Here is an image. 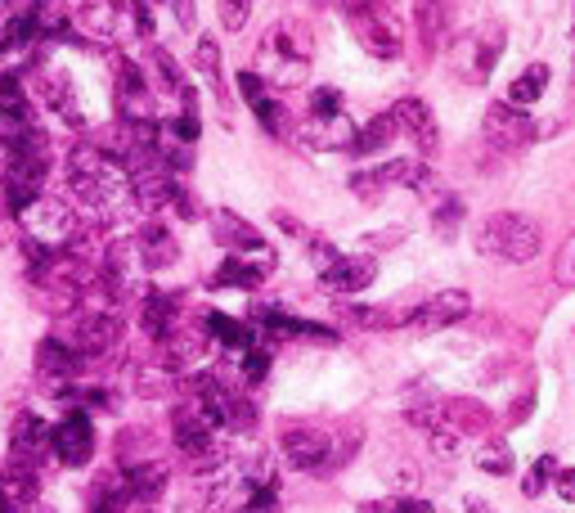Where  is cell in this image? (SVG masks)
I'll list each match as a JSON object with an SVG mask.
<instances>
[{"instance_id":"cell-24","label":"cell","mask_w":575,"mask_h":513,"mask_svg":"<svg viewBox=\"0 0 575 513\" xmlns=\"http://www.w3.org/2000/svg\"><path fill=\"white\" fill-rule=\"evenodd\" d=\"M544 86H548V68H544V63H531L522 77H513V86H508V105H513V109L535 105V99L544 95Z\"/></svg>"},{"instance_id":"cell-14","label":"cell","mask_w":575,"mask_h":513,"mask_svg":"<svg viewBox=\"0 0 575 513\" xmlns=\"http://www.w3.org/2000/svg\"><path fill=\"white\" fill-rule=\"evenodd\" d=\"M391 122H396V131L400 136H409L423 154H436V145H440V136H436V118H432V109L423 105V99H400V105L391 109Z\"/></svg>"},{"instance_id":"cell-39","label":"cell","mask_w":575,"mask_h":513,"mask_svg":"<svg viewBox=\"0 0 575 513\" xmlns=\"http://www.w3.org/2000/svg\"><path fill=\"white\" fill-rule=\"evenodd\" d=\"M432 451H436L440 460H454V451H458V433H449V428H432Z\"/></svg>"},{"instance_id":"cell-15","label":"cell","mask_w":575,"mask_h":513,"mask_svg":"<svg viewBox=\"0 0 575 513\" xmlns=\"http://www.w3.org/2000/svg\"><path fill=\"white\" fill-rule=\"evenodd\" d=\"M374 275H378V266H374V257H337L328 270H319V284L328 288V293H360V288H369L374 284Z\"/></svg>"},{"instance_id":"cell-11","label":"cell","mask_w":575,"mask_h":513,"mask_svg":"<svg viewBox=\"0 0 575 513\" xmlns=\"http://www.w3.org/2000/svg\"><path fill=\"white\" fill-rule=\"evenodd\" d=\"M539 136V127L526 118V109H513V105H490L486 109V140L504 154H517L526 149L531 140Z\"/></svg>"},{"instance_id":"cell-2","label":"cell","mask_w":575,"mask_h":513,"mask_svg":"<svg viewBox=\"0 0 575 513\" xmlns=\"http://www.w3.org/2000/svg\"><path fill=\"white\" fill-rule=\"evenodd\" d=\"M19 226H23L28 244H37V248H46V253H63V244L77 235V213L68 208V203L41 194L32 208L19 217Z\"/></svg>"},{"instance_id":"cell-30","label":"cell","mask_w":575,"mask_h":513,"mask_svg":"<svg viewBox=\"0 0 575 513\" xmlns=\"http://www.w3.org/2000/svg\"><path fill=\"white\" fill-rule=\"evenodd\" d=\"M194 63H198V72H202V77L216 86V95H220V50H216V41H211V37H202V41H198Z\"/></svg>"},{"instance_id":"cell-10","label":"cell","mask_w":575,"mask_h":513,"mask_svg":"<svg viewBox=\"0 0 575 513\" xmlns=\"http://www.w3.org/2000/svg\"><path fill=\"white\" fill-rule=\"evenodd\" d=\"M118 114H122V127H131V131L153 127V90H149L145 72L136 63H122V77H118Z\"/></svg>"},{"instance_id":"cell-17","label":"cell","mask_w":575,"mask_h":513,"mask_svg":"<svg viewBox=\"0 0 575 513\" xmlns=\"http://www.w3.org/2000/svg\"><path fill=\"white\" fill-rule=\"evenodd\" d=\"M440 428L449 433H486L490 428V410L482 401H468V396H454V401H440Z\"/></svg>"},{"instance_id":"cell-8","label":"cell","mask_w":575,"mask_h":513,"mask_svg":"<svg viewBox=\"0 0 575 513\" xmlns=\"http://www.w3.org/2000/svg\"><path fill=\"white\" fill-rule=\"evenodd\" d=\"M328 455H333V437L324 428H288L279 437V460L293 473H319L328 468Z\"/></svg>"},{"instance_id":"cell-31","label":"cell","mask_w":575,"mask_h":513,"mask_svg":"<svg viewBox=\"0 0 575 513\" xmlns=\"http://www.w3.org/2000/svg\"><path fill=\"white\" fill-rule=\"evenodd\" d=\"M162 131H167L162 140H171V145H185V149H189V145L198 140V118H194V109H185V114H176V118H171V122H167Z\"/></svg>"},{"instance_id":"cell-1","label":"cell","mask_w":575,"mask_h":513,"mask_svg":"<svg viewBox=\"0 0 575 513\" xmlns=\"http://www.w3.org/2000/svg\"><path fill=\"white\" fill-rule=\"evenodd\" d=\"M477 248L486 257H504V262H531L539 253V226L522 213H495L482 221L477 230Z\"/></svg>"},{"instance_id":"cell-19","label":"cell","mask_w":575,"mask_h":513,"mask_svg":"<svg viewBox=\"0 0 575 513\" xmlns=\"http://www.w3.org/2000/svg\"><path fill=\"white\" fill-rule=\"evenodd\" d=\"M356 131H360V127H351V122H347V114H341V118H324V122H315V118H310V127H306V136H301V140H306L310 149L337 154V149H351V145H356Z\"/></svg>"},{"instance_id":"cell-4","label":"cell","mask_w":575,"mask_h":513,"mask_svg":"<svg viewBox=\"0 0 575 513\" xmlns=\"http://www.w3.org/2000/svg\"><path fill=\"white\" fill-rule=\"evenodd\" d=\"M122 343V320L112 312H77L68 320V347L86 361V356H103Z\"/></svg>"},{"instance_id":"cell-29","label":"cell","mask_w":575,"mask_h":513,"mask_svg":"<svg viewBox=\"0 0 575 513\" xmlns=\"http://www.w3.org/2000/svg\"><path fill=\"white\" fill-rule=\"evenodd\" d=\"M270 63H266V81H275V86H301L306 81V63H297V59H275V55H266Z\"/></svg>"},{"instance_id":"cell-5","label":"cell","mask_w":575,"mask_h":513,"mask_svg":"<svg viewBox=\"0 0 575 513\" xmlns=\"http://www.w3.org/2000/svg\"><path fill=\"white\" fill-rule=\"evenodd\" d=\"M41 185H46V158H19V154L6 158V171H0V189H6V203H10L14 217H23L32 203L41 198Z\"/></svg>"},{"instance_id":"cell-43","label":"cell","mask_w":575,"mask_h":513,"mask_svg":"<svg viewBox=\"0 0 575 513\" xmlns=\"http://www.w3.org/2000/svg\"><path fill=\"white\" fill-rule=\"evenodd\" d=\"M468 513H490V509L486 504H468Z\"/></svg>"},{"instance_id":"cell-20","label":"cell","mask_w":575,"mask_h":513,"mask_svg":"<svg viewBox=\"0 0 575 513\" xmlns=\"http://www.w3.org/2000/svg\"><path fill=\"white\" fill-rule=\"evenodd\" d=\"M140 325H145V334H149V338L167 343V338H171V329L180 325L176 302H171V297H162V293H145V306H140Z\"/></svg>"},{"instance_id":"cell-23","label":"cell","mask_w":575,"mask_h":513,"mask_svg":"<svg viewBox=\"0 0 575 513\" xmlns=\"http://www.w3.org/2000/svg\"><path fill=\"white\" fill-rule=\"evenodd\" d=\"M400 131H396V122H391V114H378L365 131H356V145H351V154H360V158H374V154H383L391 140H396Z\"/></svg>"},{"instance_id":"cell-35","label":"cell","mask_w":575,"mask_h":513,"mask_svg":"<svg viewBox=\"0 0 575 513\" xmlns=\"http://www.w3.org/2000/svg\"><path fill=\"white\" fill-rule=\"evenodd\" d=\"M252 114H257V122H261L270 136H279V131H284V122H288V114H284V105H279L275 95H270V99H261V105H257Z\"/></svg>"},{"instance_id":"cell-44","label":"cell","mask_w":575,"mask_h":513,"mask_svg":"<svg viewBox=\"0 0 575 513\" xmlns=\"http://www.w3.org/2000/svg\"><path fill=\"white\" fill-rule=\"evenodd\" d=\"M571 275H575V253H571Z\"/></svg>"},{"instance_id":"cell-40","label":"cell","mask_w":575,"mask_h":513,"mask_svg":"<svg viewBox=\"0 0 575 513\" xmlns=\"http://www.w3.org/2000/svg\"><path fill=\"white\" fill-rule=\"evenodd\" d=\"M553 482H557V495H562V500H575V468H557Z\"/></svg>"},{"instance_id":"cell-12","label":"cell","mask_w":575,"mask_h":513,"mask_svg":"<svg viewBox=\"0 0 575 513\" xmlns=\"http://www.w3.org/2000/svg\"><path fill=\"white\" fill-rule=\"evenodd\" d=\"M347 14L356 19V37H360V46H365L374 59H396V55H400V28H396L383 10H374V6H351Z\"/></svg>"},{"instance_id":"cell-41","label":"cell","mask_w":575,"mask_h":513,"mask_svg":"<svg viewBox=\"0 0 575 513\" xmlns=\"http://www.w3.org/2000/svg\"><path fill=\"white\" fill-rule=\"evenodd\" d=\"M391 513H436L427 500H391Z\"/></svg>"},{"instance_id":"cell-36","label":"cell","mask_w":575,"mask_h":513,"mask_svg":"<svg viewBox=\"0 0 575 513\" xmlns=\"http://www.w3.org/2000/svg\"><path fill=\"white\" fill-rule=\"evenodd\" d=\"M239 95L248 99V109H257L261 99H270V90H266V77H261V72H252V68H248V72H239Z\"/></svg>"},{"instance_id":"cell-21","label":"cell","mask_w":575,"mask_h":513,"mask_svg":"<svg viewBox=\"0 0 575 513\" xmlns=\"http://www.w3.org/2000/svg\"><path fill=\"white\" fill-rule=\"evenodd\" d=\"M122 482H127V495H131V500H158V491L167 486V464H158V460L131 464V468L122 473Z\"/></svg>"},{"instance_id":"cell-3","label":"cell","mask_w":575,"mask_h":513,"mask_svg":"<svg viewBox=\"0 0 575 513\" xmlns=\"http://www.w3.org/2000/svg\"><path fill=\"white\" fill-rule=\"evenodd\" d=\"M211 235H216V244H220L229 257H239V262L257 266L261 275L275 266V257H270L266 239H261V235H257V226H252V221H244L239 213H211Z\"/></svg>"},{"instance_id":"cell-25","label":"cell","mask_w":575,"mask_h":513,"mask_svg":"<svg viewBox=\"0 0 575 513\" xmlns=\"http://www.w3.org/2000/svg\"><path fill=\"white\" fill-rule=\"evenodd\" d=\"M261 284V270L239 262V257H225L216 270H211V288H257Z\"/></svg>"},{"instance_id":"cell-27","label":"cell","mask_w":575,"mask_h":513,"mask_svg":"<svg viewBox=\"0 0 575 513\" xmlns=\"http://www.w3.org/2000/svg\"><path fill=\"white\" fill-rule=\"evenodd\" d=\"M477 468L490 473V477H508V473H513V451H508L504 442H486V446L477 451Z\"/></svg>"},{"instance_id":"cell-28","label":"cell","mask_w":575,"mask_h":513,"mask_svg":"<svg viewBox=\"0 0 575 513\" xmlns=\"http://www.w3.org/2000/svg\"><path fill=\"white\" fill-rule=\"evenodd\" d=\"M153 68H158L162 86H167L176 99H185V109H189V86H185V77H180V68H176V59H171L167 50H153Z\"/></svg>"},{"instance_id":"cell-26","label":"cell","mask_w":575,"mask_h":513,"mask_svg":"<svg viewBox=\"0 0 575 513\" xmlns=\"http://www.w3.org/2000/svg\"><path fill=\"white\" fill-rule=\"evenodd\" d=\"M0 118H32V105H28V90L14 72H0Z\"/></svg>"},{"instance_id":"cell-9","label":"cell","mask_w":575,"mask_h":513,"mask_svg":"<svg viewBox=\"0 0 575 513\" xmlns=\"http://www.w3.org/2000/svg\"><path fill=\"white\" fill-rule=\"evenodd\" d=\"M216 433H220V424L207 415V405H202L198 396L176 410V446H180L185 455H194V460L216 455ZM216 460H220V455H216Z\"/></svg>"},{"instance_id":"cell-38","label":"cell","mask_w":575,"mask_h":513,"mask_svg":"<svg viewBox=\"0 0 575 513\" xmlns=\"http://www.w3.org/2000/svg\"><path fill=\"white\" fill-rule=\"evenodd\" d=\"M220 19H225L229 32H244L248 19H252V6H239V0H229V6H220Z\"/></svg>"},{"instance_id":"cell-34","label":"cell","mask_w":575,"mask_h":513,"mask_svg":"<svg viewBox=\"0 0 575 513\" xmlns=\"http://www.w3.org/2000/svg\"><path fill=\"white\" fill-rule=\"evenodd\" d=\"M239 365H244V383H248V387H257V383L270 374V352H266V347H252V352H244V361H239Z\"/></svg>"},{"instance_id":"cell-33","label":"cell","mask_w":575,"mask_h":513,"mask_svg":"<svg viewBox=\"0 0 575 513\" xmlns=\"http://www.w3.org/2000/svg\"><path fill=\"white\" fill-rule=\"evenodd\" d=\"M553 477H557V460H553V455H539L522 486H526V495H544V486H548Z\"/></svg>"},{"instance_id":"cell-6","label":"cell","mask_w":575,"mask_h":513,"mask_svg":"<svg viewBox=\"0 0 575 513\" xmlns=\"http://www.w3.org/2000/svg\"><path fill=\"white\" fill-rule=\"evenodd\" d=\"M50 451H54L59 464H72V468L90 464V455H95V424H90L86 410H68V415L50 428Z\"/></svg>"},{"instance_id":"cell-13","label":"cell","mask_w":575,"mask_h":513,"mask_svg":"<svg viewBox=\"0 0 575 513\" xmlns=\"http://www.w3.org/2000/svg\"><path fill=\"white\" fill-rule=\"evenodd\" d=\"M499 50H504V28H499V23L477 28L464 46H458V55H464L458 72H464L468 81H486V77H490V68H495V59H499Z\"/></svg>"},{"instance_id":"cell-32","label":"cell","mask_w":575,"mask_h":513,"mask_svg":"<svg viewBox=\"0 0 575 513\" xmlns=\"http://www.w3.org/2000/svg\"><path fill=\"white\" fill-rule=\"evenodd\" d=\"M310 118H315V122H324V118H341V90L319 86V90L310 95Z\"/></svg>"},{"instance_id":"cell-7","label":"cell","mask_w":575,"mask_h":513,"mask_svg":"<svg viewBox=\"0 0 575 513\" xmlns=\"http://www.w3.org/2000/svg\"><path fill=\"white\" fill-rule=\"evenodd\" d=\"M468 312H473V297L464 288H445V293H436V297H427V302L414 306V312H409V329L414 334H436V329H449L458 320H468Z\"/></svg>"},{"instance_id":"cell-37","label":"cell","mask_w":575,"mask_h":513,"mask_svg":"<svg viewBox=\"0 0 575 513\" xmlns=\"http://www.w3.org/2000/svg\"><path fill=\"white\" fill-rule=\"evenodd\" d=\"M458 217H464V203H458V198H440V208H436V230L449 235V230L458 226Z\"/></svg>"},{"instance_id":"cell-42","label":"cell","mask_w":575,"mask_h":513,"mask_svg":"<svg viewBox=\"0 0 575 513\" xmlns=\"http://www.w3.org/2000/svg\"><path fill=\"white\" fill-rule=\"evenodd\" d=\"M229 513H261V509H257V504H248V500H244V504H239V509H229Z\"/></svg>"},{"instance_id":"cell-16","label":"cell","mask_w":575,"mask_h":513,"mask_svg":"<svg viewBox=\"0 0 575 513\" xmlns=\"http://www.w3.org/2000/svg\"><path fill=\"white\" fill-rule=\"evenodd\" d=\"M136 253H140L145 270H167V266L180 257V239H176L162 221H149V226L136 235Z\"/></svg>"},{"instance_id":"cell-18","label":"cell","mask_w":575,"mask_h":513,"mask_svg":"<svg viewBox=\"0 0 575 513\" xmlns=\"http://www.w3.org/2000/svg\"><path fill=\"white\" fill-rule=\"evenodd\" d=\"M81 369V356L63 343V338H46L37 347V374L50 378V383H72V374Z\"/></svg>"},{"instance_id":"cell-22","label":"cell","mask_w":575,"mask_h":513,"mask_svg":"<svg viewBox=\"0 0 575 513\" xmlns=\"http://www.w3.org/2000/svg\"><path fill=\"white\" fill-rule=\"evenodd\" d=\"M207 334L216 338V347H229V352H252V347H257V334H252L248 325L229 320V316H220V312L207 316Z\"/></svg>"}]
</instances>
